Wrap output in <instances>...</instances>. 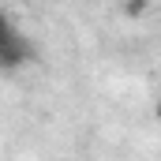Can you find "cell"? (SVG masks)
<instances>
[{
  "label": "cell",
  "mask_w": 161,
  "mask_h": 161,
  "mask_svg": "<svg viewBox=\"0 0 161 161\" xmlns=\"http://www.w3.org/2000/svg\"><path fill=\"white\" fill-rule=\"evenodd\" d=\"M11 34H15V30H11V23H8V15L0 11V41H4V38H11Z\"/></svg>",
  "instance_id": "cell-3"
},
{
  "label": "cell",
  "mask_w": 161,
  "mask_h": 161,
  "mask_svg": "<svg viewBox=\"0 0 161 161\" xmlns=\"http://www.w3.org/2000/svg\"><path fill=\"white\" fill-rule=\"evenodd\" d=\"M154 116H158V120H161V101H158V105H154Z\"/></svg>",
  "instance_id": "cell-4"
},
{
  "label": "cell",
  "mask_w": 161,
  "mask_h": 161,
  "mask_svg": "<svg viewBox=\"0 0 161 161\" xmlns=\"http://www.w3.org/2000/svg\"><path fill=\"white\" fill-rule=\"evenodd\" d=\"M146 8H150V0H124V15L127 19H142Z\"/></svg>",
  "instance_id": "cell-2"
},
{
  "label": "cell",
  "mask_w": 161,
  "mask_h": 161,
  "mask_svg": "<svg viewBox=\"0 0 161 161\" xmlns=\"http://www.w3.org/2000/svg\"><path fill=\"white\" fill-rule=\"evenodd\" d=\"M26 60H34V49H30V41H26V38L11 34V38L0 41V68H4V71H19Z\"/></svg>",
  "instance_id": "cell-1"
}]
</instances>
